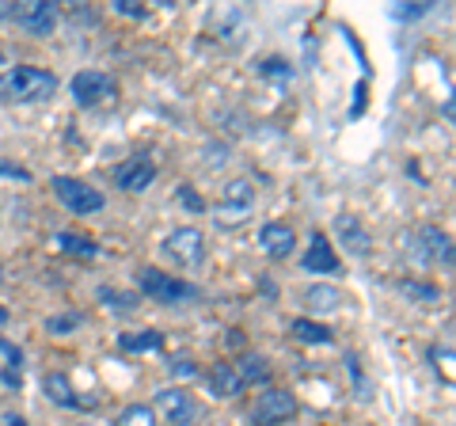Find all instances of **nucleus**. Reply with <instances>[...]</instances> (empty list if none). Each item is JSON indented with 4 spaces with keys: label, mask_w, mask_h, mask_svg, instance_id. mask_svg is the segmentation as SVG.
Listing matches in <instances>:
<instances>
[{
    "label": "nucleus",
    "mask_w": 456,
    "mask_h": 426,
    "mask_svg": "<svg viewBox=\"0 0 456 426\" xmlns=\"http://www.w3.org/2000/svg\"><path fill=\"white\" fill-rule=\"evenodd\" d=\"M57 92V73L38 65H16L0 73V103H42Z\"/></svg>",
    "instance_id": "f257e3e1"
},
{
    "label": "nucleus",
    "mask_w": 456,
    "mask_h": 426,
    "mask_svg": "<svg viewBox=\"0 0 456 426\" xmlns=\"http://www.w3.org/2000/svg\"><path fill=\"white\" fill-rule=\"evenodd\" d=\"M50 187L57 194V202H61L69 213H77V217H88V213H99L107 206L103 194H99L95 187H88L84 179H73V176H53Z\"/></svg>",
    "instance_id": "f03ea898"
},
{
    "label": "nucleus",
    "mask_w": 456,
    "mask_h": 426,
    "mask_svg": "<svg viewBox=\"0 0 456 426\" xmlns=\"http://www.w3.org/2000/svg\"><path fill=\"white\" fill-rule=\"evenodd\" d=\"M137 286L160 305H183V301H194L198 297V286H191V282H183V278H171L164 271H156V266H141Z\"/></svg>",
    "instance_id": "7ed1b4c3"
},
{
    "label": "nucleus",
    "mask_w": 456,
    "mask_h": 426,
    "mask_svg": "<svg viewBox=\"0 0 456 426\" xmlns=\"http://www.w3.org/2000/svg\"><path fill=\"white\" fill-rule=\"evenodd\" d=\"M12 23L31 38H50L57 31V23H61V12L50 0H23V4L12 8Z\"/></svg>",
    "instance_id": "20e7f679"
},
{
    "label": "nucleus",
    "mask_w": 456,
    "mask_h": 426,
    "mask_svg": "<svg viewBox=\"0 0 456 426\" xmlns=\"http://www.w3.org/2000/svg\"><path fill=\"white\" fill-rule=\"evenodd\" d=\"M160 251L175 266H183V271H194V266L206 263V236L198 233V229H191V225H183V229L164 236V248Z\"/></svg>",
    "instance_id": "39448f33"
},
{
    "label": "nucleus",
    "mask_w": 456,
    "mask_h": 426,
    "mask_svg": "<svg viewBox=\"0 0 456 426\" xmlns=\"http://www.w3.org/2000/svg\"><path fill=\"white\" fill-rule=\"evenodd\" d=\"M156 407H160V415L171 422V426H198L206 415V407L194 400L187 389H160L152 396Z\"/></svg>",
    "instance_id": "423d86ee"
},
{
    "label": "nucleus",
    "mask_w": 456,
    "mask_h": 426,
    "mask_svg": "<svg viewBox=\"0 0 456 426\" xmlns=\"http://www.w3.org/2000/svg\"><path fill=\"white\" fill-rule=\"evenodd\" d=\"M69 88H73L77 107H99L114 95V80L107 73H99V69H80Z\"/></svg>",
    "instance_id": "0eeeda50"
},
{
    "label": "nucleus",
    "mask_w": 456,
    "mask_h": 426,
    "mask_svg": "<svg viewBox=\"0 0 456 426\" xmlns=\"http://www.w3.org/2000/svg\"><path fill=\"white\" fill-rule=\"evenodd\" d=\"M293 415H297V400L289 392H281V389H266L259 396V404H255V411H251L255 426H281V422H289Z\"/></svg>",
    "instance_id": "6e6552de"
},
{
    "label": "nucleus",
    "mask_w": 456,
    "mask_h": 426,
    "mask_svg": "<svg viewBox=\"0 0 456 426\" xmlns=\"http://www.w3.org/2000/svg\"><path fill=\"white\" fill-rule=\"evenodd\" d=\"M415 244H419V259L426 266H452V240H449V233H441L437 225L419 229Z\"/></svg>",
    "instance_id": "1a4fd4ad"
},
{
    "label": "nucleus",
    "mask_w": 456,
    "mask_h": 426,
    "mask_svg": "<svg viewBox=\"0 0 456 426\" xmlns=\"http://www.w3.org/2000/svg\"><path fill=\"white\" fill-rule=\"evenodd\" d=\"M301 263H305V271L320 274V278H331V274L342 271V263H338V255H335V248H331V240H327L323 233H312L308 251H305Z\"/></svg>",
    "instance_id": "9d476101"
},
{
    "label": "nucleus",
    "mask_w": 456,
    "mask_h": 426,
    "mask_svg": "<svg viewBox=\"0 0 456 426\" xmlns=\"http://www.w3.org/2000/svg\"><path fill=\"white\" fill-rule=\"evenodd\" d=\"M152 179H156V164L145 160V156H134V160H126L118 172H114V187L126 194H141L152 187Z\"/></svg>",
    "instance_id": "9b49d317"
},
{
    "label": "nucleus",
    "mask_w": 456,
    "mask_h": 426,
    "mask_svg": "<svg viewBox=\"0 0 456 426\" xmlns=\"http://www.w3.org/2000/svg\"><path fill=\"white\" fill-rule=\"evenodd\" d=\"M335 233L342 240V248H350L358 259H365V255L373 251V236H369L362 217H354V213H338V217H335Z\"/></svg>",
    "instance_id": "f8f14e48"
},
{
    "label": "nucleus",
    "mask_w": 456,
    "mask_h": 426,
    "mask_svg": "<svg viewBox=\"0 0 456 426\" xmlns=\"http://www.w3.org/2000/svg\"><path fill=\"white\" fill-rule=\"evenodd\" d=\"M259 248L270 255V259H289V251L297 248V233L281 221H266L259 229Z\"/></svg>",
    "instance_id": "ddd939ff"
},
{
    "label": "nucleus",
    "mask_w": 456,
    "mask_h": 426,
    "mask_svg": "<svg viewBox=\"0 0 456 426\" xmlns=\"http://www.w3.org/2000/svg\"><path fill=\"white\" fill-rule=\"evenodd\" d=\"M42 392H46V400H53L57 407H80L84 400L77 396L73 381H69V373H61V369H53V373H42Z\"/></svg>",
    "instance_id": "4468645a"
},
{
    "label": "nucleus",
    "mask_w": 456,
    "mask_h": 426,
    "mask_svg": "<svg viewBox=\"0 0 456 426\" xmlns=\"http://www.w3.org/2000/svg\"><path fill=\"white\" fill-rule=\"evenodd\" d=\"M206 381H209V389H213V396H221V400H236L240 392H244V381H240V373H236V365H228V362H217L206 373Z\"/></svg>",
    "instance_id": "2eb2a0df"
},
{
    "label": "nucleus",
    "mask_w": 456,
    "mask_h": 426,
    "mask_svg": "<svg viewBox=\"0 0 456 426\" xmlns=\"http://www.w3.org/2000/svg\"><path fill=\"white\" fill-rule=\"evenodd\" d=\"M289 332H293V339H301V343H308V347H327V343H335V332L327 328V324H320V320H308V316L293 320Z\"/></svg>",
    "instance_id": "dca6fc26"
},
{
    "label": "nucleus",
    "mask_w": 456,
    "mask_h": 426,
    "mask_svg": "<svg viewBox=\"0 0 456 426\" xmlns=\"http://www.w3.org/2000/svg\"><path fill=\"white\" fill-rule=\"evenodd\" d=\"M255 202V187H251V179H228L224 187H221V206L224 209H240V213H248Z\"/></svg>",
    "instance_id": "f3484780"
},
{
    "label": "nucleus",
    "mask_w": 456,
    "mask_h": 426,
    "mask_svg": "<svg viewBox=\"0 0 456 426\" xmlns=\"http://www.w3.org/2000/svg\"><path fill=\"white\" fill-rule=\"evenodd\" d=\"M305 305L308 308H320V312H335L346 305V293H342L338 286H327V282H320V286H308L305 290Z\"/></svg>",
    "instance_id": "a211bd4d"
},
{
    "label": "nucleus",
    "mask_w": 456,
    "mask_h": 426,
    "mask_svg": "<svg viewBox=\"0 0 456 426\" xmlns=\"http://www.w3.org/2000/svg\"><path fill=\"white\" fill-rule=\"evenodd\" d=\"M118 347L126 354H156V350H164V335L160 332H126V335H118Z\"/></svg>",
    "instance_id": "6ab92c4d"
},
{
    "label": "nucleus",
    "mask_w": 456,
    "mask_h": 426,
    "mask_svg": "<svg viewBox=\"0 0 456 426\" xmlns=\"http://www.w3.org/2000/svg\"><path fill=\"white\" fill-rule=\"evenodd\" d=\"M236 373H240V381H244V389H248V385H263V381L270 377V362L263 358V354L248 350L244 358L236 362Z\"/></svg>",
    "instance_id": "aec40b11"
},
{
    "label": "nucleus",
    "mask_w": 456,
    "mask_h": 426,
    "mask_svg": "<svg viewBox=\"0 0 456 426\" xmlns=\"http://www.w3.org/2000/svg\"><path fill=\"white\" fill-rule=\"evenodd\" d=\"M57 248L65 255H77V259H99V244L80 233H57Z\"/></svg>",
    "instance_id": "412c9836"
},
{
    "label": "nucleus",
    "mask_w": 456,
    "mask_h": 426,
    "mask_svg": "<svg viewBox=\"0 0 456 426\" xmlns=\"http://www.w3.org/2000/svg\"><path fill=\"white\" fill-rule=\"evenodd\" d=\"M114 426H160V422H156V411L149 404H130L126 411H118Z\"/></svg>",
    "instance_id": "4be33fe9"
},
{
    "label": "nucleus",
    "mask_w": 456,
    "mask_h": 426,
    "mask_svg": "<svg viewBox=\"0 0 456 426\" xmlns=\"http://www.w3.org/2000/svg\"><path fill=\"white\" fill-rule=\"evenodd\" d=\"M99 301L110 305V312H118V316H126V312H134V308H137V293H122V290L99 286Z\"/></svg>",
    "instance_id": "5701e85b"
},
{
    "label": "nucleus",
    "mask_w": 456,
    "mask_h": 426,
    "mask_svg": "<svg viewBox=\"0 0 456 426\" xmlns=\"http://www.w3.org/2000/svg\"><path fill=\"white\" fill-rule=\"evenodd\" d=\"M399 293L419 297V301H437V297H441V290H437V286H422V282H411V278L399 282Z\"/></svg>",
    "instance_id": "b1692460"
},
{
    "label": "nucleus",
    "mask_w": 456,
    "mask_h": 426,
    "mask_svg": "<svg viewBox=\"0 0 456 426\" xmlns=\"http://www.w3.org/2000/svg\"><path fill=\"white\" fill-rule=\"evenodd\" d=\"M80 324H84L80 312H73V316H50V320H46V332L61 335V332H73V328H80Z\"/></svg>",
    "instance_id": "393cba45"
},
{
    "label": "nucleus",
    "mask_w": 456,
    "mask_h": 426,
    "mask_svg": "<svg viewBox=\"0 0 456 426\" xmlns=\"http://www.w3.org/2000/svg\"><path fill=\"white\" fill-rule=\"evenodd\" d=\"M179 202L187 206L191 213H206V198H202V194H194V191H191V183H183V187H179Z\"/></svg>",
    "instance_id": "a878e982"
},
{
    "label": "nucleus",
    "mask_w": 456,
    "mask_h": 426,
    "mask_svg": "<svg viewBox=\"0 0 456 426\" xmlns=\"http://www.w3.org/2000/svg\"><path fill=\"white\" fill-rule=\"evenodd\" d=\"M110 8L118 12V16H126V20H141V16H145V4H137V0H114Z\"/></svg>",
    "instance_id": "bb28decb"
},
{
    "label": "nucleus",
    "mask_w": 456,
    "mask_h": 426,
    "mask_svg": "<svg viewBox=\"0 0 456 426\" xmlns=\"http://www.w3.org/2000/svg\"><path fill=\"white\" fill-rule=\"evenodd\" d=\"M0 176H4V179H20V183H31V172H27V168L8 164V160H0Z\"/></svg>",
    "instance_id": "cd10ccee"
},
{
    "label": "nucleus",
    "mask_w": 456,
    "mask_h": 426,
    "mask_svg": "<svg viewBox=\"0 0 456 426\" xmlns=\"http://www.w3.org/2000/svg\"><path fill=\"white\" fill-rule=\"evenodd\" d=\"M0 354L8 358V369H20V365H23V350H20V347H12L8 339H0Z\"/></svg>",
    "instance_id": "c85d7f7f"
},
{
    "label": "nucleus",
    "mask_w": 456,
    "mask_h": 426,
    "mask_svg": "<svg viewBox=\"0 0 456 426\" xmlns=\"http://www.w3.org/2000/svg\"><path fill=\"white\" fill-rule=\"evenodd\" d=\"M263 73H266V77H293V69L285 65L281 58H270V61L263 65Z\"/></svg>",
    "instance_id": "c756f323"
},
{
    "label": "nucleus",
    "mask_w": 456,
    "mask_h": 426,
    "mask_svg": "<svg viewBox=\"0 0 456 426\" xmlns=\"http://www.w3.org/2000/svg\"><path fill=\"white\" fill-rule=\"evenodd\" d=\"M175 377H198V362L191 358H175V369H171Z\"/></svg>",
    "instance_id": "7c9ffc66"
},
{
    "label": "nucleus",
    "mask_w": 456,
    "mask_h": 426,
    "mask_svg": "<svg viewBox=\"0 0 456 426\" xmlns=\"http://www.w3.org/2000/svg\"><path fill=\"white\" fill-rule=\"evenodd\" d=\"M4 385L8 389H20V369H4Z\"/></svg>",
    "instance_id": "2f4dec72"
},
{
    "label": "nucleus",
    "mask_w": 456,
    "mask_h": 426,
    "mask_svg": "<svg viewBox=\"0 0 456 426\" xmlns=\"http://www.w3.org/2000/svg\"><path fill=\"white\" fill-rule=\"evenodd\" d=\"M4 20H12V4H8V0H0V23H4Z\"/></svg>",
    "instance_id": "473e14b6"
},
{
    "label": "nucleus",
    "mask_w": 456,
    "mask_h": 426,
    "mask_svg": "<svg viewBox=\"0 0 456 426\" xmlns=\"http://www.w3.org/2000/svg\"><path fill=\"white\" fill-rule=\"evenodd\" d=\"M4 426H27V419H20V415H8V419H4Z\"/></svg>",
    "instance_id": "72a5a7b5"
},
{
    "label": "nucleus",
    "mask_w": 456,
    "mask_h": 426,
    "mask_svg": "<svg viewBox=\"0 0 456 426\" xmlns=\"http://www.w3.org/2000/svg\"><path fill=\"white\" fill-rule=\"evenodd\" d=\"M0 324H8V312H4V305H0Z\"/></svg>",
    "instance_id": "f704fd0d"
},
{
    "label": "nucleus",
    "mask_w": 456,
    "mask_h": 426,
    "mask_svg": "<svg viewBox=\"0 0 456 426\" xmlns=\"http://www.w3.org/2000/svg\"><path fill=\"white\" fill-rule=\"evenodd\" d=\"M73 426H92V422H73Z\"/></svg>",
    "instance_id": "c9c22d12"
}]
</instances>
